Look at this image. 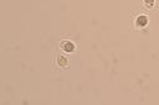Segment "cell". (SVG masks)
<instances>
[{"mask_svg": "<svg viewBox=\"0 0 159 105\" xmlns=\"http://www.w3.org/2000/svg\"><path fill=\"white\" fill-rule=\"evenodd\" d=\"M57 63H58L60 67H67V65H68V61H67V58L63 57V56H58V57H57Z\"/></svg>", "mask_w": 159, "mask_h": 105, "instance_id": "3957f363", "label": "cell"}, {"mask_svg": "<svg viewBox=\"0 0 159 105\" xmlns=\"http://www.w3.org/2000/svg\"><path fill=\"white\" fill-rule=\"evenodd\" d=\"M147 23H148V19H147V16L142 15V16H139V17L137 19V25H138L139 27H143V26H145Z\"/></svg>", "mask_w": 159, "mask_h": 105, "instance_id": "7a4b0ae2", "label": "cell"}, {"mask_svg": "<svg viewBox=\"0 0 159 105\" xmlns=\"http://www.w3.org/2000/svg\"><path fill=\"white\" fill-rule=\"evenodd\" d=\"M153 4H154V0H144V5H145L147 7H152Z\"/></svg>", "mask_w": 159, "mask_h": 105, "instance_id": "277c9868", "label": "cell"}, {"mask_svg": "<svg viewBox=\"0 0 159 105\" xmlns=\"http://www.w3.org/2000/svg\"><path fill=\"white\" fill-rule=\"evenodd\" d=\"M61 49H63L65 52H75L76 46L70 41H63L61 43Z\"/></svg>", "mask_w": 159, "mask_h": 105, "instance_id": "6da1fadb", "label": "cell"}]
</instances>
